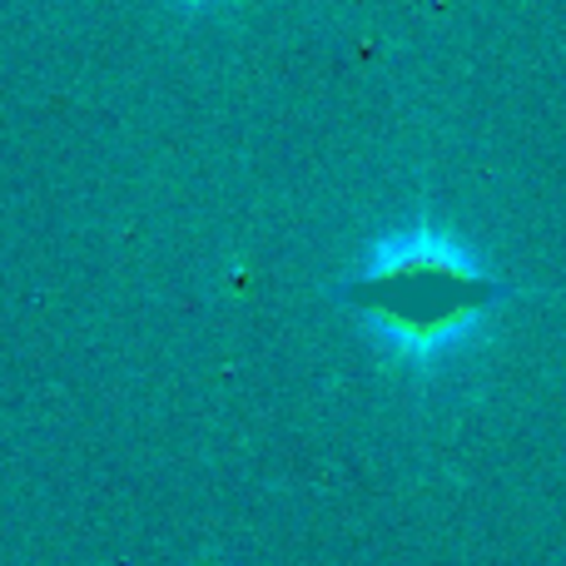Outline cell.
Wrapping results in <instances>:
<instances>
[{
  "label": "cell",
  "instance_id": "7a4b0ae2",
  "mask_svg": "<svg viewBox=\"0 0 566 566\" xmlns=\"http://www.w3.org/2000/svg\"><path fill=\"white\" fill-rule=\"evenodd\" d=\"M199 6H205V0H199Z\"/></svg>",
  "mask_w": 566,
  "mask_h": 566
},
{
  "label": "cell",
  "instance_id": "6da1fadb",
  "mask_svg": "<svg viewBox=\"0 0 566 566\" xmlns=\"http://www.w3.org/2000/svg\"><path fill=\"white\" fill-rule=\"evenodd\" d=\"M323 293L398 373L438 378L472 343H482L488 323L507 303L532 298L537 289L488 269V259L458 229L412 214L373 234L358 264Z\"/></svg>",
  "mask_w": 566,
  "mask_h": 566
}]
</instances>
